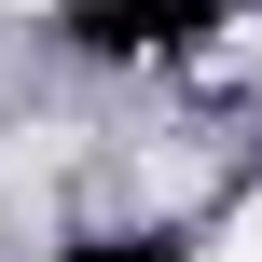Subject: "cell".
Returning a JSON list of instances; mask_svg holds the SVG:
<instances>
[{"label":"cell","instance_id":"obj_1","mask_svg":"<svg viewBox=\"0 0 262 262\" xmlns=\"http://www.w3.org/2000/svg\"><path fill=\"white\" fill-rule=\"evenodd\" d=\"M193 262H262V235H221V249H193Z\"/></svg>","mask_w":262,"mask_h":262}]
</instances>
